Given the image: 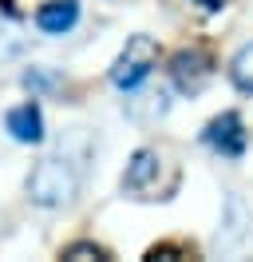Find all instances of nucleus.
Here are the masks:
<instances>
[{
    "label": "nucleus",
    "instance_id": "2",
    "mask_svg": "<svg viewBox=\"0 0 253 262\" xmlns=\"http://www.w3.org/2000/svg\"><path fill=\"white\" fill-rule=\"evenodd\" d=\"M158 64V44L150 36H131L127 48L119 52V60L111 64V83L123 88V92H135Z\"/></svg>",
    "mask_w": 253,
    "mask_h": 262
},
{
    "label": "nucleus",
    "instance_id": "10",
    "mask_svg": "<svg viewBox=\"0 0 253 262\" xmlns=\"http://www.w3.org/2000/svg\"><path fill=\"white\" fill-rule=\"evenodd\" d=\"M162 112H166V96H162V92H150V96L131 99V115H135V119H146V115H162Z\"/></svg>",
    "mask_w": 253,
    "mask_h": 262
},
{
    "label": "nucleus",
    "instance_id": "6",
    "mask_svg": "<svg viewBox=\"0 0 253 262\" xmlns=\"http://www.w3.org/2000/svg\"><path fill=\"white\" fill-rule=\"evenodd\" d=\"M75 20H79V4L75 0H47V4H40V12H36L40 32H52V36H63Z\"/></svg>",
    "mask_w": 253,
    "mask_h": 262
},
{
    "label": "nucleus",
    "instance_id": "3",
    "mask_svg": "<svg viewBox=\"0 0 253 262\" xmlns=\"http://www.w3.org/2000/svg\"><path fill=\"white\" fill-rule=\"evenodd\" d=\"M210 76H214V64H210V56H206L202 48H186L170 60V80H174V88L186 92V96H198Z\"/></svg>",
    "mask_w": 253,
    "mask_h": 262
},
{
    "label": "nucleus",
    "instance_id": "9",
    "mask_svg": "<svg viewBox=\"0 0 253 262\" xmlns=\"http://www.w3.org/2000/svg\"><path fill=\"white\" fill-rule=\"evenodd\" d=\"M230 76H234V83L241 88V92H249V96H253V44H245V48L234 56Z\"/></svg>",
    "mask_w": 253,
    "mask_h": 262
},
{
    "label": "nucleus",
    "instance_id": "11",
    "mask_svg": "<svg viewBox=\"0 0 253 262\" xmlns=\"http://www.w3.org/2000/svg\"><path fill=\"white\" fill-rule=\"evenodd\" d=\"M63 258H71V262H87V258H107L99 246H91V243H75V246H67L63 250Z\"/></svg>",
    "mask_w": 253,
    "mask_h": 262
},
{
    "label": "nucleus",
    "instance_id": "14",
    "mask_svg": "<svg viewBox=\"0 0 253 262\" xmlns=\"http://www.w3.org/2000/svg\"><path fill=\"white\" fill-rule=\"evenodd\" d=\"M202 8H221V0H198Z\"/></svg>",
    "mask_w": 253,
    "mask_h": 262
},
{
    "label": "nucleus",
    "instance_id": "8",
    "mask_svg": "<svg viewBox=\"0 0 253 262\" xmlns=\"http://www.w3.org/2000/svg\"><path fill=\"white\" fill-rule=\"evenodd\" d=\"M24 48H28V40L20 36V28H16V24H8V20L0 16V64L16 60V56H20Z\"/></svg>",
    "mask_w": 253,
    "mask_h": 262
},
{
    "label": "nucleus",
    "instance_id": "13",
    "mask_svg": "<svg viewBox=\"0 0 253 262\" xmlns=\"http://www.w3.org/2000/svg\"><path fill=\"white\" fill-rule=\"evenodd\" d=\"M170 254H186V250L182 246H155L150 250V258H170Z\"/></svg>",
    "mask_w": 253,
    "mask_h": 262
},
{
    "label": "nucleus",
    "instance_id": "12",
    "mask_svg": "<svg viewBox=\"0 0 253 262\" xmlns=\"http://www.w3.org/2000/svg\"><path fill=\"white\" fill-rule=\"evenodd\" d=\"M24 83H28V88H36V92H44V88H56V76H52V72H44V68H32V72H24Z\"/></svg>",
    "mask_w": 253,
    "mask_h": 262
},
{
    "label": "nucleus",
    "instance_id": "1",
    "mask_svg": "<svg viewBox=\"0 0 253 262\" xmlns=\"http://www.w3.org/2000/svg\"><path fill=\"white\" fill-rule=\"evenodd\" d=\"M79 191V175L67 159H40L28 175V199L36 207H67Z\"/></svg>",
    "mask_w": 253,
    "mask_h": 262
},
{
    "label": "nucleus",
    "instance_id": "7",
    "mask_svg": "<svg viewBox=\"0 0 253 262\" xmlns=\"http://www.w3.org/2000/svg\"><path fill=\"white\" fill-rule=\"evenodd\" d=\"M4 123H8V131H12V139H20V143H40V139H44V115H40L36 103L12 107Z\"/></svg>",
    "mask_w": 253,
    "mask_h": 262
},
{
    "label": "nucleus",
    "instance_id": "4",
    "mask_svg": "<svg viewBox=\"0 0 253 262\" xmlns=\"http://www.w3.org/2000/svg\"><path fill=\"white\" fill-rule=\"evenodd\" d=\"M158 167H162V159H158L155 151H146V147L135 151L131 163H127V175H123V191H131V195H139V199H155Z\"/></svg>",
    "mask_w": 253,
    "mask_h": 262
},
{
    "label": "nucleus",
    "instance_id": "5",
    "mask_svg": "<svg viewBox=\"0 0 253 262\" xmlns=\"http://www.w3.org/2000/svg\"><path fill=\"white\" fill-rule=\"evenodd\" d=\"M202 139L214 151L230 155V159L241 155V151H245V127H241V115L225 112V115H218V119H210V127L202 131Z\"/></svg>",
    "mask_w": 253,
    "mask_h": 262
}]
</instances>
